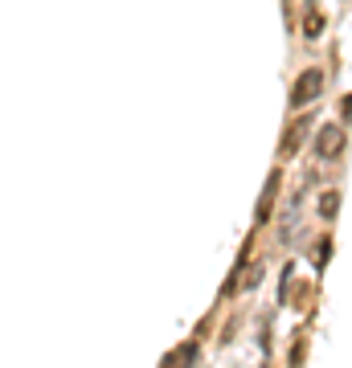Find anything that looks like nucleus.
I'll use <instances>...</instances> for the list:
<instances>
[{
    "label": "nucleus",
    "instance_id": "nucleus-1",
    "mask_svg": "<svg viewBox=\"0 0 352 368\" xmlns=\"http://www.w3.org/2000/svg\"><path fill=\"white\" fill-rule=\"evenodd\" d=\"M319 90H324V74L319 70H303L299 74V82H295V90H291V107H307V102H316L319 99Z\"/></svg>",
    "mask_w": 352,
    "mask_h": 368
},
{
    "label": "nucleus",
    "instance_id": "nucleus-2",
    "mask_svg": "<svg viewBox=\"0 0 352 368\" xmlns=\"http://www.w3.org/2000/svg\"><path fill=\"white\" fill-rule=\"evenodd\" d=\"M340 151H344V131H340L336 123L319 127V135H316V156L319 160H336Z\"/></svg>",
    "mask_w": 352,
    "mask_h": 368
},
{
    "label": "nucleus",
    "instance_id": "nucleus-6",
    "mask_svg": "<svg viewBox=\"0 0 352 368\" xmlns=\"http://www.w3.org/2000/svg\"><path fill=\"white\" fill-rule=\"evenodd\" d=\"M336 209H340V193H336V188H328V193L319 197V217L332 221V217H336Z\"/></svg>",
    "mask_w": 352,
    "mask_h": 368
},
{
    "label": "nucleus",
    "instance_id": "nucleus-5",
    "mask_svg": "<svg viewBox=\"0 0 352 368\" xmlns=\"http://www.w3.org/2000/svg\"><path fill=\"white\" fill-rule=\"evenodd\" d=\"M193 360H197V344H185L181 352H172V356H168L164 368H188Z\"/></svg>",
    "mask_w": 352,
    "mask_h": 368
},
{
    "label": "nucleus",
    "instance_id": "nucleus-4",
    "mask_svg": "<svg viewBox=\"0 0 352 368\" xmlns=\"http://www.w3.org/2000/svg\"><path fill=\"white\" fill-rule=\"evenodd\" d=\"M319 33H324V13H319V9H307V17H303V37L316 41Z\"/></svg>",
    "mask_w": 352,
    "mask_h": 368
},
{
    "label": "nucleus",
    "instance_id": "nucleus-3",
    "mask_svg": "<svg viewBox=\"0 0 352 368\" xmlns=\"http://www.w3.org/2000/svg\"><path fill=\"white\" fill-rule=\"evenodd\" d=\"M307 127H311V115L295 119V123L287 127V135H283V156H295V151L303 148V139H307Z\"/></svg>",
    "mask_w": 352,
    "mask_h": 368
}]
</instances>
